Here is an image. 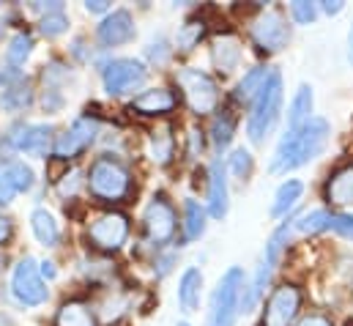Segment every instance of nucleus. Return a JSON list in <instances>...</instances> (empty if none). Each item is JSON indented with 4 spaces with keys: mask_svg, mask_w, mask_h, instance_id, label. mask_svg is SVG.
<instances>
[{
    "mask_svg": "<svg viewBox=\"0 0 353 326\" xmlns=\"http://www.w3.org/2000/svg\"><path fill=\"white\" fill-rule=\"evenodd\" d=\"M329 135H332V129H329L326 118H312L301 129H288L274 148L268 173H288V170H296L301 164L318 160L329 143Z\"/></svg>",
    "mask_w": 353,
    "mask_h": 326,
    "instance_id": "obj_1",
    "label": "nucleus"
},
{
    "mask_svg": "<svg viewBox=\"0 0 353 326\" xmlns=\"http://www.w3.org/2000/svg\"><path fill=\"white\" fill-rule=\"evenodd\" d=\"M85 184H88L90 195L99 203H123L132 195V173H129V167L118 157H110V154H101V157H96L90 162Z\"/></svg>",
    "mask_w": 353,
    "mask_h": 326,
    "instance_id": "obj_2",
    "label": "nucleus"
},
{
    "mask_svg": "<svg viewBox=\"0 0 353 326\" xmlns=\"http://www.w3.org/2000/svg\"><path fill=\"white\" fill-rule=\"evenodd\" d=\"M244 288H247V274L241 266H230L208 302V316H205V326H236L239 316H241V299H244Z\"/></svg>",
    "mask_w": 353,
    "mask_h": 326,
    "instance_id": "obj_3",
    "label": "nucleus"
},
{
    "mask_svg": "<svg viewBox=\"0 0 353 326\" xmlns=\"http://www.w3.org/2000/svg\"><path fill=\"white\" fill-rule=\"evenodd\" d=\"M282 99H285L282 75L279 72H271V77L263 85V90L255 96L252 113L247 118V137H250L252 146L265 143V137L274 132V126L279 121V113H282Z\"/></svg>",
    "mask_w": 353,
    "mask_h": 326,
    "instance_id": "obj_4",
    "label": "nucleus"
},
{
    "mask_svg": "<svg viewBox=\"0 0 353 326\" xmlns=\"http://www.w3.org/2000/svg\"><path fill=\"white\" fill-rule=\"evenodd\" d=\"M176 82L183 90V99L194 115H208L216 113L219 107V88L208 72H200L194 66H186L176 75Z\"/></svg>",
    "mask_w": 353,
    "mask_h": 326,
    "instance_id": "obj_5",
    "label": "nucleus"
},
{
    "mask_svg": "<svg viewBox=\"0 0 353 326\" xmlns=\"http://www.w3.org/2000/svg\"><path fill=\"white\" fill-rule=\"evenodd\" d=\"M250 36H252V44L258 47V52L274 55V52L288 47L290 25H288V19L279 8H263L250 25Z\"/></svg>",
    "mask_w": 353,
    "mask_h": 326,
    "instance_id": "obj_6",
    "label": "nucleus"
},
{
    "mask_svg": "<svg viewBox=\"0 0 353 326\" xmlns=\"http://www.w3.org/2000/svg\"><path fill=\"white\" fill-rule=\"evenodd\" d=\"M143 228H145V236L148 242L157 247L170 245L176 239L178 231V214L176 206L165 198V195H154L143 211Z\"/></svg>",
    "mask_w": 353,
    "mask_h": 326,
    "instance_id": "obj_7",
    "label": "nucleus"
},
{
    "mask_svg": "<svg viewBox=\"0 0 353 326\" xmlns=\"http://www.w3.org/2000/svg\"><path fill=\"white\" fill-rule=\"evenodd\" d=\"M11 291L17 296L19 305L25 307H39L50 299V288L47 282L41 280V271H39V263L25 255L17 266H14V274H11Z\"/></svg>",
    "mask_w": 353,
    "mask_h": 326,
    "instance_id": "obj_8",
    "label": "nucleus"
},
{
    "mask_svg": "<svg viewBox=\"0 0 353 326\" xmlns=\"http://www.w3.org/2000/svg\"><path fill=\"white\" fill-rule=\"evenodd\" d=\"M145 77H148V69L137 58H118V61H110L101 69V82H104V90L110 96L134 93L137 88H143Z\"/></svg>",
    "mask_w": 353,
    "mask_h": 326,
    "instance_id": "obj_9",
    "label": "nucleus"
},
{
    "mask_svg": "<svg viewBox=\"0 0 353 326\" xmlns=\"http://www.w3.org/2000/svg\"><path fill=\"white\" fill-rule=\"evenodd\" d=\"M129 239V217L121 211H107L90 220L88 242L101 252H115L126 245Z\"/></svg>",
    "mask_w": 353,
    "mask_h": 326,
    "instance_id": "obj_10",
    "label": "nucleus"
},
{
    "mask_svg": "<svg viewBox=\"0 0 353 326\" xmlns=\"http://www.w3.org/2000/svg\"><path fill=\"white\" fill-rule=\"evenodd\" d=\"M96 135H99V121L90 118V115H80L66 132H61L55 137L52 157L55 160H77L85 148H90V143L96 140Z\"/></svg>",
    "mask_w": 353,
    "mask_h": 326,
    "instance_id": "obj_11",
    "label": "nucleus"
},
{
    "mask_svg": "<svg viewBox=\"0 0 353 326\" xmlns=\"http://www.w3.org/2000/svg\"><path fill=\"white\" fill-rule=\"evenodd\" d=\"M301 310V291L296 285H279L268 296L263 307V321L261 326H293L296 316Z\"/></svg>",
    "mask_w": 353,
    "mask_h": 326,
    "instance_id": "obj_12",
    "label": "nucleus"
},
{
    "mask_svg": "<svg viewBox=\"0 0 353 326\" xmlns=\"http://www.w3.org/2000/svg\"><path fill=\"white\" fill-rule=\"evenodd\" d=\"M52 126L50 124H22L14 129L11 135V143L19 154H28V157H47L52 151Z\"/></svg>",
    "mask_w": 353,
    "mask_h": 326,
    "instance_id": "obj_13",
    "label": "nucleus"
},
{
    "mask_svg": "<svg viewBox=\"0 0 353 326\" xmlns=\"http://www.w3.org/2000/svg\"><path fill=\"white\" fill-rule=\"evenodd\" d=\"M137 28H134V19L126 8H118V11H110L99 28H96V39L101 41V47H121V44H129L134 39Z\"/></svg>",
    "mask_w": 353,
    "mask_h": 326,
    "instance_id": "obj_14",
    "label": "nucleus"
},
{
    "mask_svg": "<svg viewBox=\"0 0 353 326\" xmlns=\"http://www.w3.org/2000/svg\"><path fill=\"white\" fill-rule=\"evenodd\" d=\"M230 209V186H228V162L216 157L208 167V214L222 220Z\"/></svg>",
    "mask_w": 353,
    "mask_h": 326,
    "instance_id": "obj_15",
    "label": "nucleus"
},
{
    "mask_svg": "<svg viewBox=\"0 0 353 326\" xmlns=\"http://www.w3.org/2000/svg\"><path fill=\"white\" fill-rule=\"evenodd\" d=\"M241 58H244V47H241V39L236 33H219L211 41V61L222 77L233 75L241 66Z\"/></svg>",
    "mask_w": 353,
    "mask_h": 326,
    "instance_id": "obj_16",
    "label": "nucleus"
},
{
    "mask_svg": "<svg viewBox=\"0 0 353 326\" xmlns=\"http://www.w3.org/2000/svg\"><path fill=\"white\" fill-rule=\"evenodd\" d=\"M178 104V96L170 88H148L140 90L132 102H129V113L137 115H168L173 113Z\"/></svg>",
    "mask_w": 353,
    "mask_h": 326,
    "instance_id": "obj_17",
    "label": "nucleus"
},
{
    "mask_svg": "<svg viewBox=\"0 0 353 326\" xmlns=\"http://www.w3.org/2000/svg\"><path fill=\"white\" fill-rule=\"evenodd\" d=\"M33 186V170L19 160H11L0 170V203H11L14 195L28 192Z\"/></svg>",
    "mask_w": 353,
    "mask_h": 326,
    "instance_id": "obj_18",
    "label": "nucleus"
},
{
    "mask_svg": "<svg viewBox=\"0 0 353 326\" xmlns=\"http://www.w3.org/2000/svg\"><path fill=\"white\" fill-rule=\"evenodd\" d=\"M200 296H203V271L189 266L181 280H178V305L186 316H192L200 307Z\"/></svg>",
    "mask_w": 353,
    "mask_h": 326,
    "instance_id": "obj_19",
    "label": "nucleus"
},
{
    "mask_svg": "<svg viewBox=\"0 0 353 326\" xmlns=\"http://www.w3.org/2000/svg\"><path fill=\"white\" fill-rule=\"evenodd\" d=\"M148 154L157 164H170L176 157V135L173 124H159L148 135Z\"/></svg>",
    "mask_w": 353,
    "mask_h": 326,
    "instance_id": "obj_20",
    "label": "nucleus"
},
{
    "mask_svg": "<svg viewBox=\"0 0 353 326\" xmlns=\"http://www.w3.org/2000/svg\"><path fill=\"white\" fill-rule=\"evenodd\" d=\"M326 203L329 206H340V209L353 206V164L340 167L329 178V184H326Z\"/></svg>",
    "mask_w": 353,
    "mask_h": 326,
    "instance_id": "obj_21",
    "label": "nucleus"
},
{
    "mask_svg": "<svg viewBox=\"0 0 353 326\" xmlns=\"http://www.w3.org/2000/svg\"><path fill=\"white\" fill-rule=\"evenodd\" d=\"M312 104H315V96H312V88L310 85H299L296 96L290 99V107H288V126L290 129H301L304 124L312 121Z\"/></svg>",
    "mask_w": 353,
    "mask_h": 326,
    "instance_id": "obj_22",
    "label": "nucleus"
},
{
    "mask_svg": "<svg viewBox=\"0 0 353 326\" xmlns=\"http://www.w3.org/2000/svg\"><path fill=\"white\" fill-rule=\"evenodd\" d=\"M304 195V184L296 178H288L279 184V189L274 192V203H271V217H290V211L296 209V203Z\"/></svg>",
    "mask_w": 353,
    "mask_h": 326,
    "instance_id": "obj_23",
    "label": "nucleus"
},
{
    "mask_svg": "<svg viewBox=\"0 0 353 326\" xmlns=\"http://www.w3.org/2000/svg\"><path fill=\"white\" fill-rule=\"evenodd\" d=\"M208 225V211L200 206L194 198H186L183 203V242H197L205 233Z\"/></svg>",
    "mask_w": 353,
    "mask_h": 326,
    "instance_id": "obj_24",
    "label": "nucleus"
},
{
    "mask_svg": "<svg viewBox=\"0 0 353 326\" xmlns=\"http://www.w3.org/2000/svg\"><path fill=\"white\" fill-rule=\"evenodd\" d=\"M30 231H33L36 242L44 247H55L58 239H61V228H58L55 217L47 209H33V214H30Z\"/></svg>",
    "mask_w": 353,
    "mask_h": 326,
    "instance_id": "obj_25",
    "label": "nucleus"
},
{
    "mask_svg": "<svg viewBox=\"0 0 353 326\" xmlns=\"http://www.w3.org/2000/svg\"><path fill=\"white\" fill-rule=\"evenodd\" d=\"M55 326H96V316L90 305L72 299V302H63L61 310L55 313Z\"/></svg>",
    "mask_w": 353,
    "mask_h": 326,
    "instance_id": "obj_26",
    "label": "nucleus"
},
{
    "mask_svg": "<svg viewBox=\"0 0 353 326\" xmlns=\"http://www.w3.org/2000/svg\"><path fill=\"white\" fill-rule=\"evenodd\" d=\"M271 72H274V69H268V66H252V69L241 77V82L236 85V99H239V102H255V96L263 90V85L268 82Z\"/></svg>",
    "mask_w": 353,
    "mask_h": 326,
    "instance_id": "obj_27",
    "label": "nucleus"
},
{
    "mask_svg": "<svg viewBox=\"0 0 353 326\" xmlns=\"http://www.w3.org/2000/svg\"><path fill=\"white\" fill-rule=\"evenodd\" d=\"M233 135H236V115L230 110H216V118L211 124V143H214V148L222 154L230 146Z\"/></svg>",
    "mask_w": 353,
    "mask_h": 326,
    "instance_id": "obj_28",
    "label": "nucleus"
},
{
    "mask_svg": "<svg viewBox=\"0 0 353 326\" xmlns=\"http://www.w3.org/2000/svg\"><path fill=\"white\" fill-rule=\"evenodd\" d=\"M296 228V217H285V222L271 233V239L265 242V252H263V260L268 266H276L285 247H288V239H290V231Z\"/></svg>",
    "mask_w": 353,
    "mask_h": 326,
    "instance_id": "obj_29",
    "label": "nucleus"
},
{
    "mask_svg": "<svg viewBox=\"0 0 353 326\" xmlns=\"http://www.w3.org/2000/svg\"><path fill=\"white\" fill-rule=\"evenodd\" d=\"M30 104H33V90H30V85L25 82V77L3 88V107H6L8 113H22V110H28Z\"/></svg>",
    "mask_w": 353,
    "mask_h": 326,
    "instance_id": "obj_30",
    "label": "nucleus"
},
{
    "mask_svg": "<svg viewBox=\"0 0 353 326\" xmlns=\"http://www.w3.org/2000/svg\"><path fill=\"white\" fill-rule=\"evenodd\" d=\"M203 36H205V19H200V17L186 19L176 33V50L178 52H192Z\"/></svg>",
    "mask_w": 353,
    "mask_h": 326,
    "instance_id": "obj_31",
    "label": "nucleus"
},
{
    "mask_svg": "<svg viewBox=\"0 0 353 326\" xmlns=\"http://www.w3.org/2000/svg\"><path fill=\"white\" fill-rule=\"evenodd\" d=\"M332 220H334V214H329L326 209H312V211H307L296 220V231L307 233V236H315L321 231H332Z\"/></svg>",
    "mask_w": 353,
    "mask_h": 326,
    "instance_id": "obj_32",
    "label": "nucleus"
},
{
    "mask_svg": "<svg viewBox=\"0 0 353 326\" xmlns=\"http://www.w3.org/2000/svg\"><path fill=\"white\" fill-rule=\"evenodd\" d=\"M30 55H33V36H30V33H17V36L8 41L6 61L11 64V69H17V66H22Z\"/></svg>",
    "mask_w": 353,
    "mask_h": 326,
    "instance_id": "obj_33",
    "label": "nucleus"
},
{
    "mask_svg": "<svg viewBox=\"0 0 353 326\" xmlns=\"http://www.w3.org/2000/svg\"><path fill=\"white\" fill-rule=\"evenodd\" d=\"M252 167H255V160H252V154H250L247 148H236L233 157L228 160V170H230L236 178H241V181H247V178L252 175Z\"/></svg>",
    "mask_w": 353,
    "mask_h": 326,
    "instance_id": "obj_34",
    "label": "nucleus"
},
{
    "mask_svg": "<svg viewBox=\"0 0 353 326\" xmlns=\"http://www.w3.org/2000/svg\"><path fill=\"white\" fill-rule=\"evenodd\" d=\"M39 30H41L47 39H55V36H61V33L69 30V19H66L63 11H58V14H47V17H41Z\"/></svg>",
    "mask_w": 353,
    "mask_h": 326,
    "instance_id": "obj_35",
    "label": "nucleus"
},
{
    "mask_svg": "<svg viewBox=\"0 0 353 326\" xmlns=\"http://www.w3.org/2000/svg\"><path fill=\"white\" fill-rule=\"evenodd\" d=\"M80 186H83V173L80 170H69L55 181V189H58L61 198H74L80 192Z\"/></svg>",
    "mask_w": 353,
    "mask_h": 326,
    "instance_id": "obj_36",
    "label": "nucleus"
},
{
    "mask_svg": "<svg viewBox=\"0 0 353 326\" xmlns=\"http://www.w3.org/2000/svg\"><path fill=\"white\" fill-rule=\"evenodd\" d=\"M288 11H290L293 22H299V25H312L315 17H318V6H315V3H307V0H296V3H290Z\"/></svg>",
    "mask_w": 353,
    "mask_h": 326,
    "instance_id": "obj_37",
    "label": "nucleus"
},
{
    "mask_svg": "<svg viewBox=\"0 0 353 326\" xmlns=\"http://www.w3.org/2000/svg\"><path fill=\"white\" fill-rule=\"evenodd\" d=\"M170 44L165 41V36H157V39H151L148 41V47H145V55H148V61L151 64H157V66H162V64H168V58H170Z\"/></svg>",
    "mask_w": 353,
    "mask_h": 326,
    "instance_id": "obj_38",
    "label": "nucleus"
},
{
    "mask_svg": "<svg viewBox=\"0 0 353 326\" xmlns=\"http://www.w3.org/2000/svg\"><path fill=\"white\" fill-rule=\"evenodd\" d=\"M69 77H72V72H69V66H63L61 61H52L50 66H44V82H47V88H52V90H61L58 82L69 80Z\"/></svg>",
    "mask_w": 353,
    "mask_h": 326,
    "instance_id": "obj_39",
    "label": "nucleus"
},
{
    "mask_svg": "<svg viewBox=\"0 0 353 326\" xmlns=\"http://www.w3.org/2000/svg\"><path fill=\"white\" fill-rule=\"evenodd\" d=\"M332 231L340 233L343 239L353 242V214H334V220H332Z\"/></svg>",
    "mask_w": 353,
    "mask_h": 326,
    "instance_id": "obj_40",
    "label": "nucleus"
},
{
    "mask_svg": "<svg viewBox=\"0 0 353 326\" xmlns=\"http://www.w3.org/2000/svg\"><path fill=\"white\" fill-rule=\"evenodd\" d=\"M63 93L61 90H52V88H44V96H41V107H44V113H58L61 107H63Z\"/></svg>",
    "mask_w": 353,
    "mask_h": 326,
    "instance_id": "obj_41",
    "label": "nucleus"
},
{
    "mask_svg": "<svg viewBox=\"0 0 353 326\" xmlns=\"http://www.w3.org/2000/svg\"><path fill=\"white\" fill-rule=\"evenodd\" d=\"M299 326H334L332 324V318L329 316H323V313H310V316H304Z\"/></svg>",
    "mask_w": 353,
    "mask_h": 326,
    "instance_id": "obj_42",
    "label": "nucleus"
},
{
    "mask_svg": "<svg viewBox=\"0 0 353 326\" xmlns=\"http://www.w3.org/2000/svg\"><path fill=\"white\" fill-rule=\"evenodd\" d=\"M189 151H192V157H197L203 151V132H197V129L189 132Z\"/></svg>",
    "mask_w": 353,
    "mask_h": 326,
    "instance_id": "obj_43",
    "label": "nucleus"
},
{
    "mask_svg": "<svg viewBox=\"0 0 353 326\" xmlns=\"http://www.w3.org/2000/svg\"><path fill=\"white\" fill-rule=\"evenodd\" d=\"M11 236H14V225H11V220L0 217V247L8 245V242H11Z\"/></svg>",
    "mask_w": 353,
    "mask_h": 326,
    "instance_id": "obj_44",
    "label": "nucleus"
},
{
    "mask_svg": "<svg viewBox=\"0 0 353 326\" xmlns=\"http://www.w3.org/2000/svg\"><path fill=\"white\" fill-rule=\"evenodd\" d=\"M85 8H88L90 14H107L110 11V3L107 0H88Z\"/></svg>",
    "mask_w": 353,
    "mask_h": 326,
    "instance_id": "obj_45",
    "label": "nucleus"
},
{
    "mask_svg": "<svg viewBox=\"0 0 353 326\" xmlns=\"http://www.w3.org/2000/svg\"><path fill=\"white\" fill-rule=\"evenodd\" d=\"M345 8V3H340V0H326V3H321V11H326L329 17L332 14H340Z\"/></svg>",
    "mask_w": 353,
    "mask_h": 326,
    "instance_id": "obj_46",
    "label": "nucleus"
},
{
    "mask_svg": "<svg viewBox=\"0 0 353 326\" xmlns=\"http://www.w3.org/2000/svg\"><path fill=\"white\" fill-rule=\"evenodd\" d=\"M173 263H176V258H173V255H168V258H162V260H159V269H157V277H165V274H170V269H173Z\"/></svg>",
    "mask_w": 353,
    "mask_h": 326,
    "instance_id": "obj_47",
    "label": "nucleus"
},
{
    "mask_svg": "<svg viewBox=\"0 0 353 326\" xmlns=\"http://www.w3.org/2000/svg\"><path fill=\"white\" fill-rule=\"evenodd\" d=\"M39 271L44 274V277H55V263H50V260H44V263H39Z\"/></svg>",
    "mask_w": 353,
    "mask_h": 326,
    "instance_id": "obj_48",
    "label": "nucleus"
},
{
    "mask_svg": "<svg viewBox=\"0 0 353 326\" xmlns=\"http://www.w3.org/2000/svg\"><path fill=\"white\" fill-rule=\"evenodd\" d=\"M348 58L353 64V25H351V33H348Z\"/></svg>",
    "mask_w": 353,
    "mask_h": 326,
    "instance_id": "obj_49",
    "label": "nucleus"
},
{
    "mask_svg": "<svg viewBox=\"0 0 353 326\" xmlns=\"http://www.w3.org/2000/svg\"><path fill=\"white\" fill-rule=\"evenodd\" d=\"M348 282H351V288H353V271H351V277H348Z\"/></svg>",
    "mask_w": 353,
    "mask_h": 326,
    "instance_id": "obj_50",
    "label": "nucleus"
},
{
    "mask_svg": "<svg viewBox=\"0 0 353 326\" xmlns=\"http://www.w3.org/2000/svg\"><path fill=\"white\" fill-rule=\"evenodd\" d=\"M178 326H189V324H186V321H181V324H178Z\"/></svg>",
    "mask_w": 353,
    "mask_h": 326,
    "instance_id": "obj_51",
    "label": "nucleus"
}]
</instances>
